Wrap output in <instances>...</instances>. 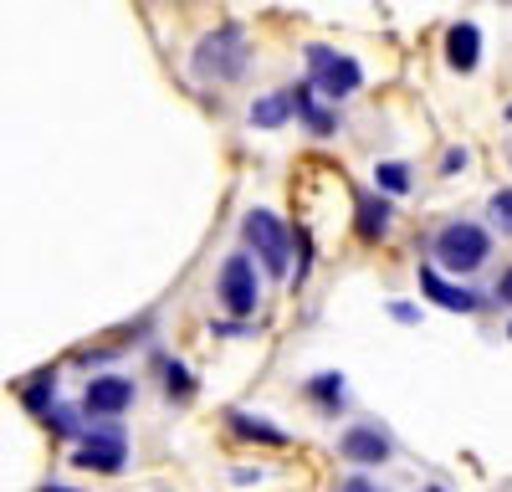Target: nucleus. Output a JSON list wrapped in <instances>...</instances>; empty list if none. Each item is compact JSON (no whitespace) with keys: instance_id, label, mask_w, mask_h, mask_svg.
Masks as SVG:
<instances>
[{"instance_id":"3","label":"nucleus","mask_w":512,"mask_h":492,"mask_svg":"<svg viewBox=\"0 0 512 492\" xmlns=\"http://www.w3.org/2000/svg\"><path fill=\"white\" fill-rule=\"evenodd\" d=\"M308 67H313V88L323 98H349L364 88V67L333 47H308Z\"/></svg>"},{"instance_id":"7","label":"nucleus","mask_w":512,"mask_h":492,"mask_svg":"<svg viewBox=\"0 0 512 492\" xmlns=\"http://www.w3.org/2000/svg\"><path fill=\"white\" fill-rule=\"evenodd\" d=\"M82 405H88L93 416L113 421V416H123V410L134 405V380H123V375H98V380H88V395H82Z\"/></svg>"},{"instance_id":"1","label":"nucleus","mask_w":512,"mask_h":492,"mask_svg":"<svg viewBox=\"0 0 512 492\" xmlns=\"http://www.w3.org/2000/svg\"><path fill=\"white\" fill-rule=\"evenodd\" d=\"M492 257V236L477 221H451L436 231V262L446 272H477Z\"/></svg>"},{"instance_id":"6","label":"nucleus","mask_w":512,"mask_h":492,"mask_svg":"<svg viewBox=\"0 0 512 492\" xmlns=\"http://www.w3.org/2000/svg\"><path fill=\"white\" fill-rule=\"evenodd\" d=\"M72 467H82V472H118L123 467V431L118 426H93V436L77 446Z\"/></svg>"},{"instance_id":"15","label":"nucleus","mask_w":512,"mask_h":492,"mask_svg":"<svg viewBox=\"0 0 512 492\" xmlns=\"http://www.w3.org/2000/svg\"><path fill=\"white\" fill-rule=\"evenodd\" d=\"M47 426L57 431V436H82V426H77V416L67 405H47Z\"/></svg>"},{"instance_id":"24","label":"nucleus","mask_w":512,"mask_h":492,"mask_svg":"<svg viewBox=\"0 0 512 492\" xmlns=\"http://www.w3.org/2000/svg\"><path fill=\"white\" fill-rule=\"evenodd\" d=\"M41 492H77V487H57V482H47V487H41Z\"/></svg>"},{"instance_id":"23","label":"nucleus","mask_w":512,"mask_h":492,"mask_svg":"<svg viewBox=\"0 0 512 492\" xmlns=\"http://www.w3.org/2000/svg\"><path fill=\"white\" fill-rule=\"evenodd\" d=\"M390 313H395V318H400V323H415V308H410V303H395V308H390Z\"/></svg>"},{"instance_id":"8","label":"nucleus","mask_w":512,"mask_h":492,"mask_svg":"<svg viewBox=\"0 0 512 492\" xmlns=\"http://www.w3.org/2000/svg\"><path fill=\"white\" fill-rule=\"evenodd\" d=\"M338 451H344V462H359V467H379L390 462V436L379 426H349L338 436Z\"/></svg>"},{"instance_id":"22","label":"nucleus","mask_w":512,"mask_h":492,"mask_svg":"<svg viewBox=\"0 0 512 492\" xmlns=\"http://www.w3.org/2000/svg\"><path fill=\"white\" fill-rule=\"evenodd\" d=\"M497 298H502V303H507V308H512V267H507V272H502V277H497Z\"/></svg>"},{"instance_id":"21","label":"nucleus","mask_w":512,"mask_h":492,"mask_svg":"<svg viewBox=\"0 0 512 492\" xmlns=\"http://www.w3.org/2000/svg\"><path fill=\"white\" fill-rule=\"evenodd\" d=\"M461 164H466V149H446V159H441V170L451 175V170H461Z\"/></svg>"},{"instance_id":"16","label":"nucleus","mask_w":512,"mask_h":492,"mask_svg":"<svg viewBox=\"0 0 512 492\" xmlns=\"http://www.w3.org/2000/svg\"><path fill=\"white\" fill-rule=\"evenodd\" d=\"M313 395H318L323 405H338V400H344V375H318V380H313Z\"/></svg>"},{"instance_id":"11","label":"nucleus","mask_w":512,"mask_h":492,"mask_svg":"<svg viewBox=\"0 0 512 492\" xmlns=\"http://www.w3.org/2000/svg\"><path fill=\"white\" fill-rule=\"evenodd\" d=\"M231 431L246 436V441H267V446H287V431L267 426L262 416H246V410H231Z\"/></svg>"},{"instance_id":"12","label":"nucleus","mask_w":512,"mask_h":492,"mask_svg":"<svg viewBox=\"0 0 512 492\" xmlns=\"http://www.w3.org/2000/svg\"><path fill=\"white\" fill-rule=\"evenodd\" d=\"M384 231H390V200L364 195V200H359V236H364V241H379Z\"/></svg>"},{"instance_id":"20","label":"nucleus","mask_w":512,"mask_h":492,"mask_svg":"<svg viewBox=\"0 0 512 492\" xmlns=\"http://www.w3.org/2000/svg\"><path fill=\"white\" fill-rule=\"evenodd\" d=\"M195 385H190V375L185 369H169V395H190Z\"/></svg>"},{"instance_id":"2","label":"nucleus","mask_w":512,"mask_h":492,"mask_svg":"<svg viewBox=\"0 0 512 492\" xmlns=\"http://www.w3.org/2000/svg\"><path fill=\"white\" fill-rule=\"evenodd\" d=\"M246 67V36L236 31V26H221V31H210L200 47H195V77H216V82H226V77H236Z\"/></svg>"},{"instance_id":"14","label":"nucleus","mask_w":512,"mask_h":492,"mask_svg":"<svg viewBox=\"0 0 512 492\" xmlns=\"http://www.w3.org/2000/svg\"><path fill=\"white\" fill-rule=\"evenodd\" d=\"M374 180H379V190L405 195V190H410V164H379V170H374Z\"/></svg>"},{"instance_id":"9","label":"nucleus","mask_w":512,"mask_h":492,"mask_svg":"<svg viewBox=\"0 0 512 492\" xmlns=\"http://www.w3.org/2000/svg\"><path fill=\"white\" fill-rule=\"evenodd\" d=\"M420 293H431L441 308H451V313H472L482 298L477 293H466V287H456V282H446L441 277V267H420Z\"/></svg>"},{"instance_id":"26","label":"nucleus","mask_w":512,"mask_h":492,"mask_svg":"<svg viewBox=\"0 0 512 492\" xmlns=\"http://www.w3.org/2000/svg\"><path fill=\"white\" fill-rule=\"evenodd\" d=\"M507 339H512V328H507Z\"/></svg>"},{"instance_id":"19","label":"nucleus","mask_w":512,"mask_h":492,"mask_svg":"<svg viewBox=\"0 0 512 492\" xmlns=\"http://www.w3.org/2000/svg\"><path fill=\"white\" fill-rule=\"evenodd\" d=\"M333 492H384V487H379V482H369V477H344Z\"/></svg>"},{"instance_id":"4","label":"nucleus","mask_w":512,"mask_h":492,"mask_svg":"<svg viewBox=\"0 0 512 492\" xmlns=\"http://www.w3.org/2000/svg\"><path fill=\"white\" fill-rule=\"evenodd\" d=\"M241 236L256 246V257L267 262L272 277H287V231H282V221L272 211H251L241 221Z\"/></svg>"},{"instance_id":"18","label":"nucleus","mask_w":512,"mask_h":492,"mask_svg":"<svg viewBox=\"0 0 512 492\" xmlns=\"http://www.w3.org/2000/svg\"><path fill=\"white\" fill-rule=\"evenodd\" d=\"M492 216L502 221V231H512V190H497L492 195Z\"/></svg>"},{"instance_id":"13","label":"nucleus","mask_w":512,"mask_h":492,"mask_svg":"<svg viewBox=\"0 0 512 492\" xmlns=\"http://www.w3.org/2000/svg\"><path fill=\"white\" fill-rule=\"evenodd\" d=\"M287 113H292L287 93H267V98L251 103V123H256V129H277V123H287Z\"/></svg>"},{"instance_id":"25","label":"nucleus","mask_w":512,"mask_h":492,"mask_svg":"<svg viewBox=\"0 0 512 492\" xmlns=\"http://www.w3.org/2000/svg\"><path fill=\"white\" fill-rule=\"evenodd\" d=\"M425 492H446V487H425Z\"/></svg>"},{"instance_id":"5","label":"nucleus","mask_w":512,"mask_h":492,"mask_svg":"<svg viewBox=\"0 0 512 492\" xmlns=\"http://www.w3.org/2000/svg\"><path fill=\"white\" fill-rule=\"evenodd\" d=\"M216 293H221L226 313H236V318L256 313V267H251V257H246V252H236V257H226V262H221Z\"/></svg>"},{"instance_id":"10","label":"nucleus","mask_w":512,"mask_h":492,"mask_svg":"<svg viewBox=\"0 0 512 492\" xmlns=\"http://www.w3.org/2000/svg\"><path fill=\"white\" fill-rule=\"evenodd\" d=\"M446 57H451L456 72H472V67L482 62V31H477L472 21H456V26L446 31Z\"/></svg>"},{"instance_id":"17","label":"nucleus","mask_w":512,"mask_h":492,"mask_svg":"<svg viewBox=\"0 0 512 492\" xmlns=\"http://www.w3.org/2000/svg\"><path fill=\"white\" fill-rule=\"evenodd\" d=\"M52 395H57L52 375H41V380H36V385L26 390V405H31V410H41V416H47V400H52Z\"/></svg>"}]
</instances>
